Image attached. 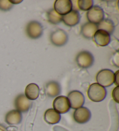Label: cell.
Returning a JSON list of instances; mask_svg holds the SVG:
<instances>
[{"label": "cell", "mask_w": 119, "mask_h": 131, "mask_svg": "<svg viewBox=\"0 0 119 131\" xmlns=\"http://www.w3.org/2000/svg\"><path fill=\"white\" fill-rule=\"evenodd\" d=\"M74 119L79 124H85L90 120L91 117L90 110L86 107H81L75 109L73 114Z\"/></svg>", "instance_id": "cell-9"}, {"label": "cell", "mask_w": 119, "mask_h": 131, "mask_svg": "<svg viewBox=\"0 0 119 131\" xmlns=\"http://www.w3.org/2000/svg\"><path fill=\"white\" fill-rule=\"evenodd\" d=\"M98 30L97 24L88 22L82 26L81 33L84 38L87 39H91L94 37Z\"/></svg>", "instance_id": "cell-16"}, {"label": "cell", "mask_w": 119, "mask_h": 131, "mask_svg": "<svg viewBox=\"0 0 119 131\" xmlns=\"http://www.w3.org/2000/svg\"><path fill=\"white\" fill-rule=\"evenodd\" d=\"M0 131H7V130L4 126L0 125Z\"/></svg>", "instance_id": "cell-27"}, {"label": "cell", "mask_w": 119, "mask_h": 131, "mask_svg": "<svg viewBox=\"0 0 119 131\" xmlns=\"http://www.w3.org/2000/svg\"><path fill=\"white\" fill-rule=\"evenodd\" d=\"M22 120V113L16 110H11L5 116V121L9 125H18Z\"/></svg>", "instance_id": "cell-15"}, {"label": "cell", "mask_w": 119, "mask_h": 131, "mask_svg": "<svg viewBox=\"0 0 119 131\" xmlns=\"http://www.w3.org/2000/svg\"><path fill=\"white\" fill-rule=\"evenodd\" d=\"M72 7L70 0H56L54 4V10L62 16L72 11Z\"/></svg>", "instance_id": "cell-11"}, {"label": "cell", "mask_w": 119, "mask_h": 131, "mask_svg": "<svg viewBox=\"0 0 119 131\" xmlns=\"http://www.w3.org/2000/svg\"><path fill=\"white\" fill-rule=\"evenodd\" d=\"M118 58H119V56H118V52H117L116 54H114V55L113 56V62H114V64L116 65V67H118Z\"/></svg>", "instance_id": "cell-25"}, {"label": "cell", "mask_w": 119, "mask_h": 131, "mask_svg": "<svg viewBox=\"0 0 119 131\" xmlns=\"http://www.w3.org/2000/svg\"><path fill=\"white\" fill-rule=\"evenodd\" d=\"M104 16L102 9L97 5L93 6L87 13V17L89 22L95 24H98L104 20Z\"/></svg>", "instance_id": "cell-7"}, {"label": "cell", "mask_w": 119, "mask_h": 131, "mask_svg": "<svg viewBox=\"0 0 119 131\" xmlns=\"http://www.w3.org/2000/svg\"><path fill=\"white\" fill-rule=\"evenodd\" d=\"M87 94L89 99L95 102L104 101L106 96L107 91L105 88L98 83H93L90 85Z\"/></svg>", "instance_id": "cell-1"}, {"label": "cell", "mask_w": 119, "mask_h": 131, "mask_svg": "<svg viewBox=\"0 0 119 131\" xmlns=\"http://www.w3.org/2000/svg\"><path fill=\"white\" fill-rule=\"evenodd\" d=\"M114 72L108 69L100 70L97 74L98 84L104 87H108L114 83Z\"/></svg>", "instance_id": "cell-2"}, {"label": "cell", "mask_w": 119, "mask_h": 131, "mask_svg": "<svg viewBox=\"0 0 119 131\" xmlns=\"http://www.w3.org/2000/svg\"><path fill=\"white\" fill-rule=\"evenodd\" d=\"M11 3L12 4H19L20 3H22V1H10Z\"/></svg>", "instance_id": "cell-26"}, {"label": "cell", "mask_w": 119, "mask_h": 131, "mask_svg": "<svg viewBox=\"0 0 119 131\" xmlns=\"http://www.w3.org/2000/svg\"><path fill=\"white\" fill-rule=\"evenodd\" d=\"M80 20V15L79 12L75 10L72 11L62 16V21L66 26L74 27L79 24Z\"/></svg>", "instance_id": "cell-13"}, {"label": "cell", "mask_w": 119, "mask_h": 131, "mask_svg": "<svg viewBox=\"0 0 119 131\" xmlns=\"http://www.w3.org/2000/svg\"><path fill=\"white\" fill-rule=\"evenodd\" d=\"M32 102L24 94H20L15 100V106L16 110L20 113L27 112L31 106Z\"/></svg>", "instance_id": "cell-10"}, {"label": "cell", "mask_w": 119, "mask_h": 131, "mask_svg": "<svg viewBox=\"0 0 119 131\" xmlns=\"http://www.w3.org/2000/svg\"><path fill=\"white\" fill-rule=\"evenodd\" d=\"M92 0H79L78 1V6L79 9L83 11H88L93 6Z\"/></svg>", "instance_id": "cell-21"}, {"label": "cell", "mask_w": 119, "mask_h": 131, "mask_svg": "<svg viewBox=\"0 0 119 131\" xmlns=\"http://www.w3.org/2000/svg\"><path fill=\"white\" fill-rule=\"evenodd\" d=\"M114 83L116 86H119V71L114 74Z\"/></svg>", "instance_id": "cell-24"}, {"label": "cell", "mask_w": 119, "mask_h": 131, "mask_svg": "<svg viewBox=\"0 0 119 131\" xmlns=\"http://www.w3.org/2000/svg\"><path fill=\"white\" fill-rule=\"evenodd\" d=\"M54 109L59 114H65L70 109L69 101L67 96H58L53 102Z\"/></svg>", "instance_id": "cell-6"}, {"label": "cell", "mask_w": 119, "mask_h": 131, "mask_svg": "<svg viewBox=\"0 0 119 131\" xmlns=\"http://www.w3.org/2000/svg\"><path fill=\"white\" fill-rule=\"evenodd\" d=\"M45 93L51 98L58 96L61 93V89L59 83L55 81H51L47 83L45 87Z\"/></svg>", "instance_id": "cell-14"}, {"label": "cell", "mask_w": 119, "mask_h": 131, "mask_svg": "<svg viewBox=\"0 0 119 131\" xmlns=\"http://www.w3.org/2000/svg\"><path fill=\"white\" fill-rule=\"evenodd\" d=\"M40 94V88L35 83H31L27 85L25 89V96L29 100L33 101L38 98Z\"/></svg>", "instance_id": "cell-18"}, {"label": "cell", "mask_w": 119, "mask_h": 131, "mask_svg": "<svg viewBox=\"0 0 119 131\" xmlns=\"http://www.w3.org/2000/svg\"><path fill=\"white\" fill-rule=\"evenodd\" d=\"M47 18L48 21L53 24H57L62 21V16L59 15L54 9H52L47 12Z\"/></svg>", "instance_id": "cell-20"}, {"label": "cell", "mask_w": 119, "mask_h": 131, "mask_svg": "<svg viewBox=\"0 0 119 131\" xmlns=\"http://www.w3.org/2000/svg\"><path fill=\"white\" fill-rule=\"evenodd\" d=\"M50 39L52 44L56 46H62L68 41V35L65 31L58 29L51 34Z\"/></svg>", "instance_id": "cell-8"}, {"label": "cell", "mask_w": 119, "mask_h": 131, "mask_svg": "<svg viewBox=\"0 0 119 131\" xmlns=\"http://www.w3.org/2000/svg\"><path fill=\"white\" fill-rule=\"evenodd\" d=\"M26 32L27 36L31 39H38V38L41 37L42 34V26L41 24L38 21H30L26 26Z\"/></svg>", "instance_id": "cell-3"}, {"label": "cell", "mask_w": 119, "mask_h": 131, "mask_svg": "<svg viewBox=\"0 0 119 131\" xmlns=\"http://www.w3.org/2000/svg\"><path fill=\"white\" fill-rule=\"evenodd\" d=\"M67 98L70 103V106L73 109H77L83 107L85 102V98L82 92L77 90L70 92Z\"/></svg>", "instance_id": "cell-4"}, {"label": "cell", "mask_w": 119, "mask_h": 131, "mask_svg": "<svg viewBox=\"0 0 119 131\" xmlns=\"http://www.w3.org/2000/svg\"><path fill=\"white\" fill-rule=\"evenodd\" d=\"M45 121L49 124H56L61 120V114L54 109H49L45 111L44 116Z\"/></svg>", "instance_id": "cell-17"}, {"label": "cell", "mask_w": 119, "mask_h": 131, "mask_svg": "<svg viewBox=\"0 0 119 131\" xmlns=\"http://www.w3.org/2000/svg\"><path fill=\"white\" fill-rule=\"evenodd\" d=\"M98 30H102L106 31L110 35L113 32L114 30V24L111 20L104 19L97 24Z\"/></svg>", "instance_id": "cell-19"}, {"label": "cell", "mask_w": 119, "mask_h": 131, "mask_svg": "<svg viewBox=\"0 0 119 131\" xmlns=\"http://www.w3.org/2000/svg\"><path fill=\"white\" fill-rule=\"evenodd\" d=\"M112 97L116 102L119 103V86H117L113 89L112 92Z\"/></svg>", "instance_id": "cell-23"}, {"label": "cell", "mask_w": 119, "mask_h": 131, "mask_svg": "<svg viewBox=\"0 0 119 131\" xmlns=\"http://www.w3.org/2000/svg\"><path fill=\"white\" fill-rule=\"evenodd\" d=\"M93 37L94 42L99 46H107L110 42V35L104 30H98Z\"/></svg>", "instance_id": "cell-12"}, {"label": "cell", "mask_w": 119, "mask_h": 131, "mask_svg": "<svg viewBox=\"0 0 119 131\" xmlns=\"http://www.w3.org/2000/svg\"><path fill=\"white\" fill-rule=\"evenodd\" d=\"M13 7V4L10 0H0V10L8 11Z\"/></svg>", "instance_id": "cell-22"}, {"label": "cell", "mask_w": 119, "mask_h": 131, "mask_svg": "<svg viewBox=\"0 0 119 131\" xmlns=\"http://www.w3.org/2000/svg\"><path fill=\"white\" fill-rule=\"evenodd\" d=\"M75 60L77 65L82 68H88L92 66L94 62V58L92 54L86 50L80 52Z\"/></svg>", "instance_id": "cell-5"}]
</instances>
